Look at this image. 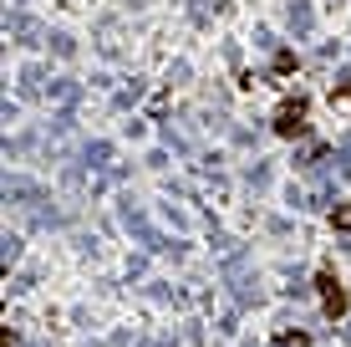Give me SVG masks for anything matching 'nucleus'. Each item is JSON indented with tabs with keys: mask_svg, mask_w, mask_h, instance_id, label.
<instances>
[{
	"mask_svg": "<svg viewBox=\"0 0 351 347\" xmlns=\"http://www.w3.org/2000/svg\"><path fill=\"white\" fill-rule=\"evenodd\" d=\"M316 296H321L326 322H341V317L351 312V296H346V286H341V276H336L331 266H321V271H316Z\"/></svg>",
	"mask_w": 351,
	"mask_h": 347,
	"instance_id": "f257e3e1",
	"label": "nucleus"
},
{
	"mask_svg": "<svg viewBox=\"0 0 351 347\" xmlns=\"http://www.w3.org/2000/svg\"><path fill=\"white\" fill-rule=\"evenodd\" d=\"M306 117H311V102L306 98H285L280 107H275V117H270V128H275V138H306Z\"/></svg>",
	"mask_w": 351,
	"mask_h": 347,
	"instance_id": "f03ea898",
	"label": "nucleus"
},
{
	"mask_svg": "<svg viewBox=\"0 0 351 347\" xmlns=\"http://www.w3.org/2000/svg\"><path fill=\"white\" fill-rule=\"evenodd\" d=\"M275 347H311V332H275Z\"/></svg>",
	"mask_w": 351,
	"mask_h": 347,
	"instance_id": "7ed1b4c3",
	"label": "nucleus"
},
{
	"mask_svg": "<svg viewBox=\"0 0 351 347\" xmlns=\"http://www.w3.org/2000/svg\"><path fill=\"white\" fill-rule=\"evenodd\" d=\"M331 230L351 235V205H336V210H331Z\"/></svg>",
	"mask_w": 351,
	"mask_h": 347,
	"instance_id": "20e7f679",
	"label": "nucleus"
},
{
	"mask_svg": "<svg viewBox=\"0 0 351 347\" xmlns=\"http://www.w3.org/2000/svg\"><path fill=\"white\" fill-rule=\"evenodd\" d=\"M285 71H295V52H275V77H285Z\"/></svg>",
	"mask_w": 351,
	"mask_h": 347,
	"instance_id": "39448f33",
	"label": "nucleus"
},
{
	"mask_svg": "<svg viewBox=\"0 0 351 347\" xmlns=\"http://www.w3.org/2000/svg\"><path fill=\"white\" fill-rule=\"evenodd\" d=\"M331 98H351V77H346V82H336V92H331Z\"/></svg>",
	"mask_w": 351,
	"mask_h": 347,
	"instance_id": "423d86ee",
	"label": "nucleus"
}]
</instances>
